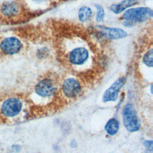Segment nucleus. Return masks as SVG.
I'll return each instance as SVG.
<instances>
[{
    "label": "nucleus",
    "instance_id": "nucleus-1",
    "mask_svg": "<svg viewBox=\"0 0 153 153\" xmlns=\"http://www.w3.org/2000/svg\"><path fill=\"white\" fill-rule=\"evenodd\" d=\"M152 17V10L148 7H137L126 10L123 18L127 21L143 22Z\"/></svg>",
    "mask_w": 153,
    "mask_h": 153
},
{
    "label": "nucleus",
    "instance_id": "nucleus-2",
    "mask_svg": "<svg viewBox=\"0 0 153 153\" xmlns=\"http://www.w3.org/2000/svg\"><path fill=\"white\" fill-rule=\"evenodd\" d=\"M123 120L125 127L129 131L134 132L139 129V122L131 104L127 103L125 105L123 111Z\"/></svg>",
    "mask_w": 153,
    "mask_h": 153
},
{
    "label": "nucleus",
    "instance_id": "nucleus-3",
    "mask_svg": "<svg viewBox=\"0 0 153 153\" xmlns=\"http://www.w3.org/2000/svg\"><path fill=\"white\" fill-rule=\"evenodd\" d=\"M22 109V103L17 97H12L4 100L1 106V112L6 117H14L18 115Z\"/></svg>",
    "mask_w": 153,
    "mask_h": 153
},
{
    "label": "nucleus",
    "instance_id": "nucleus-4",
    "mask_svg": "<svg viewBox=\"0 0 153 153\" xmlns=\"http://www.w3.org/2000/svg\"><path fill=\"white\" fill-rule=\"evenodd\" d=\"M94 29L99 37L106 39H121L126 37L127 35V33L120 28L96 26Z\"/></svg>",
    "mask_w": 153,
    "mask_h": 153
},
{
    "label": "nucleus",
    "instance_id": "nucleus-5",
    "mask_svg": "<svg viewBox=\"0 0 153 153\" xmlns=\"http://www.w3.org/2000/svg\"><path fill=\"white\" fill-rule=\"evenodd\" d=\"M22 48L20 40L14 36L4 38L0 42L1 51L7 55H13L18 53Z\"/></svg>",
    "mask_w": 153,
    "mask_h": 153
},
{
    "label": "nucleus",
    "instance_id": "nucleus-6",
    "mask_svg": "<svg viewBox=\"0 0 153 153\" xmlns=\"http://www.w3.org/2000/svg\"><path fill=\"white\" fill-rule=\"evenodd\" d=\"M62 91L66 97L74 98L80 93L81 91V85L76 79L69 78L63 82Z\"/></svg>",
    "mask_w": 153,
    "mask_h": 153
},
{
    "label": "nucleus",
    "instance_id": "nucleus-7",
    "mask_svg": "<svg viewBox=\"0 0 153 153\" xmlns=\"http://www.w3.org/2000/svg\"><path fill=\"white\" fill-rule=\"evenodd\" d=\"M35 92L42 97H47L53 95L56 91V86L52 79L44 78L40 80L35 86Z\"/></svg>",
    "mask_w": 153,
    "mask_h": 153
},
{
    "label": "nucleus",
    "instance_id": "nucleus-8",
    "mask_svg": "<svg viewBox=\"0 0 153 153\" xmlns=\"http://www.w3.org/2000/svg\"><path fill=\"white\" fill-rule=\"evenodd\" d=\"M126 82V78L123 76L115 81L104 93L103 100L104 102L115 101L118 96L120 89Z\"/></svg>",
    "mask_w": 153,
    "mask_h": 153
},
{
    "label": "nucleus",
    "instance_id": "nucleus-9",
    "mask_svg": "<svg viewBox=\"0 0 153 153\" xmlns=\"http://www.w3.org/2000/svg\"><path fill=\"white\" fill-rule=\"evenodd\" d=\"M89 53L84 47H77L73 49L69 54V61L73 65L83 64L88 58Z\"/></svg>",
    "mask_w": 153,
    "mask_h": 153
},
{
    "label": "nucleus",
    "instance_id": "nucleus-10",
    "mask_svg": "<svg viewBox=\"0 0 153 153\" xmlns=\"http://www.w3.org/2000/svg\"><path fill=\"white\" fill-rule=\"evenodd\" d=\"M21 9L20 5L17 2L8 1L2 5L0 8V13L3 17L11 19L19 14Z\"/></svg>",
    "mask_w": 153,
    "mask_h": 153
},
{
    "label": "nucleus",
    "instance_id": "nucleus-11",
    "mask_svg": "<svg viewBox=\"0 0 153 153\" xmlns=\"http://www.w3.org/2000/svg\"><path fill=\"white\" fill-rule=\"evenodd\" d=\"M137 0H123L118 3L112 4L109 8L114 13L120 14L126 9L137 4Z\"/></svg>",
    "mask_w": 153,
    "mask_h": 153
},
{
    "label": "nucleus",
    "instance_id": "nucleus-12",
    "mask_svg": "<svg viewBox=\"0 0 153 153\" xmlns=\"http://www.w3.org/2000/svg\"><path fill=\"white\" fill-rule=\"evenodd\" d=\"M105 129L108 134L114 135L119 129V122L115 118H111L106 123Z\"/></svg>",
    "mask_w": 153,
    "mask_h": 153
},
{
    "label": "nucleus",
    "instance_id": "nucleus-13",
    "mask_svg": "<svg viewBox=\"0 0 153 153\" xmlns=\"http://www.w3.org/2000/svg\"><path fill=\"white\" fill-rule=\"evenodd\" d=\"M92 16V10L90 8L83 6L78 10V18L81 22H85L90 19Z\"/></svg>",
    "mask_w": 153,
    "mask_h": 153
},
{
    "label": "nucleus",
    "instance_id": "nucleus-14",
    "mask_svg": "<svg viewBox=\"0 0 153 153\" xmlns=\"http://www.w3.org/2000/svg\"><path fill=\"white\" fill-rule=\"evenodd\" d=\"M152 49H150L148 50L143 57V63L149 67H152L153 65V60H152Z\"/></svg>",
    "mask_w": 153,
    "mask_h": 153
},
{
    "label": "nucleus",
    "instance_id": "nucleus-15",
    "mask_svg": "<svg viewBox=\"0 0 153 153\" xmlns=\"http://www.w3.org/2000/svg\"><path fill=\"white\" fill-rule=\"evenodd\" d=\"M96 8V20L97 22H100L103 20L105 17V11L102 5L99 4L95 5Z\"/></svg>",
    "mask_w": 153,
    "mask_h": 153
},
{
    "label": "nucleus",
    "instance_id": "nucleus-16",
    "mask_svg": "<svg viewBox=\"0 0 153 153\" xmlns=\"http://www.w3.org/2000/svg\"><path fill=\"white\" fill-rule=\"evenodd\" d=\"M144 145H145V147L147 149H148L151 151L152 150V140H146V141H145Z\"/></svg>",
    "mask_w": 153,
    "mask_h": 153
},
{
    "label": "nucleus",
    "instance_id": "nucleus-17",
    "mask_svg": "<svg viewBox=\"0 0 153 153\" xmlns=\"http://www.w3.org/2000/svg\"><path fill=\"white\" fill-rule=\"evenodd\" d=\"M12 149L15 152H18L20 149V147L19 146V145H13V147H12Z\"/></svg>",
    "mask_w": 153,
    "mask_h": 153
},
{
    "label": "nucleus",
    "instance_id": "nucleus-18",
    "mask_svg": "<svg viewBox=\"0 0 153 153\" xmlns=\"http://www.w3.org/2000/svg\"><path fill=\"white\" fill-rule=\"evenodd\" d=\"M32 1H33V2H35V3L38 4V3L43 2H44V1H45V0H32Z\"/></svg>",
    "mask_w": 153,
    "mask_h": 153
}]
</instances>
